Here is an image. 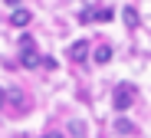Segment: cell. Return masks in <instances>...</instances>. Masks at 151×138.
Segmentation results:
<instances>
[{
  "label": "cell",
  "instance_id": "obj_1",
  "mask_svg": "<svg viewBox=\"0 0 151 138\" xmlns=\"http://www.w3.org/2000/svg\"><path fill=\"white\" fill-rule=\"evenodd\" d=\"M135 95H138V89H135V86H128V82H118V86H115V95H112V102H115V108H118V112H128V108H132V102H135Z\"/></svg>",
  "mask_w": 151,
  "mask_h": 138
},
{
  "label": "cell",
  "instance_id": "obj_2",
  "mask_svg": "<svg viewBox=\"0 0 151 138\" xmlns=\"http://www.w3.org/2000/svg\"><path fill=\"white\" fill-rule=\"evenodd\" d=\"M69 59H72V63H86V59H89V43H86V40H76V43L69 46Z\"/></svg>",
  "mask_w": 151,
  "mask_h": 138
},
{
  "label": "cell",
  "instance_id": "obj_3",
  "mask_svg": "<svg viewBox=\"0 0 151 138\" xmlns=\"http://www.w3.org/2000/svg\"><path fill=\"white\" fill-rule=\"evenodd\" d=\"M20 63L27 66V69H36V66H43V56L30 46V49H20Z\"/></svg>",
  "mask_w": 151,
  "mask_h": 138
},
{
  "label": "cell",
  "instance_id": "obj_4",
  "mask_svg": "<svg viewBox=\"0 0 151 138\" xmlns=\"http://www.w3.org/2000/svg\"><path fill=\"white\" fill-rule=\"evenodd\" d=\"M30 20H33V13H30L27 7H13V13H10V23H13V26L23 30V26H30Z\"/></svg>",
  "mask_w": 151,
  "mask_h": 138
},
{
  "label": "cell",
  "instance_id": "obj_5",
  "mask_svg": "<svg viewBox=\"0 0 151 138\" xmlns=\"http://www.w3.org/2000/svg\"><path fill=\"white\" fill-rule=\"evenodd\" d=\"M122 23L128 26V30H135V26L141 23V17H138V10H135V7H125V10H122Z\"/></svg>",
  "mask_w": 151,
  "mask_h": 138
},
{
  "label": "cell",
  "instance_id": "obj_6",
  "mask_svg": "<svg viewBox=\"0 0 151 138\" xmlns=\"http://www.w3.org/2000/svg\"><path fill=\"white\" fill-rule=\"evenodd\" d=\"M92 59H95L99 66H105V63L112 59V46H109V43H102V46H95V53H92Z\"/></svg>",
  "mask_w": 151,
  "mask_h": 138
},
{
  "label": "cell",
  "instance_id": "obj_7",
  "mask_svg": "<svg viewBox=\"0 0 151 138\" xmlns=\"http://www.w3.org/2000/svg\"><path fill=\"white\" fill-rule=\"evenodd\" d=\"M115 131H118V135H135V122L122 115V118H115Z\"/></svg>",
  "mask_w": 151,
  "mask_h": 138
},
{
  "label": "cell",
  "instance_id": "obj_8",
  "mask_svg": "<svg viewBox=\"0 0 151 138\" xmlns=\"http://www.w3.org/2000/svg\"><path fill=\"white\" fill-rule=\"evenodd\" d=\"M112 17H115L112 7H92V20H99V23H105V20H112Z\"/></svg>",
  "mask_w": 151,
  "mask_h": 138
},
{
  "label": "cell",
  "instance_id": "obj_9",
  "mask_svg": "<svg viewBox=\"0 0 151 138\" xmlns=\"http://www.w3.org/2000/svg\"><path fill=\"white\" fill-rule=\"evenodd\" d=\"M7 102H10V105H23V92H20V89H10V92H7Z\"/></svg>",
  "mask_w": 151,
  "mask_h": 138
},
{
  "label": "cell",
  "instance_id": "obj_10",
  "mask_svg": "<svg viewBox=\"0 0 151 138\" xmlns=\"http://www.w3.org/2000/svg\"><path fill=\"white\" fill-rule=\"evenodd\" d=\"M79 23H92V7H82L79 10Z\"/></svg>",
  "mask_w": 151,
  "mask_h": 138
},
{
  "label": "cell",
  "instance_id": "obj_11",
  "mask_svg": "<svg viewBox=\"0 0 151 138\" xmlns=\"http://www.w3.org/2000/svg\"><path fill=\"white\" fill-rule=\"evenodd\" d=\"M4 102H7V92H4V89H0V105H4Z\"/></svg>",
  "mask_w": 151,
  "mask_h": 138
},
{
  "label": "cell",
  "instance_id": "obj_12",
  "mask_svg": "<svg viewBox=\"0 0 151 138\" xmlns=\"http://www.w3.org/2000/svg\"><path fill=\"white\" fill-rule=\"evenodd\" d=\"M46 138H63V135H59V131H49V135H46Z\"/></svg>",
  "mask_w": 151,
  "mask_h": 138
},
{
  "label": "cell",
  "instance_id": "obj_13",
  "mask_svg": "<svg viewBox=\"0 0 151 138\" xmlns=\"http://www.w3.org/2000/svg\"><path fill=\"white\" fill-rule=\"evenodd\" d=\"M7 4H20V0H7Z\"/></svg>",
  "mask_w": 151,
  "mask_h": 138
}]
</instances>
